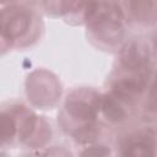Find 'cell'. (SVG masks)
<instances>
[{
	"instance_id": "1",
	"label": "cell",
	"mask_w": 157,
	"mask_h": 157,
	"mask_svg": "<svg viewBox=\"0 0 157 157\" xmlns=\"http://www.w3.org/2000/svg\"><path fill=\"white\" fill-rule=\"evenodd\" d=\"M86 17L91 29L97 37L108 43L119 40L121 36V12L114 4L91 0L86 10Z\"/></svg>"
},
{
	"instance_id": "2",
	"label": "cell",
	"mask_w": 157,
	"mask_h": 157,
	"mask_svg": "<svg viewBox=\"0 0 157 157\" xmlns=\"http://www.w3.org/2000/svg\"><path fill=\"white\" fill-rule=\"evenodd\" d=\"M31 16L26 9L11 7L0 12V32L4 39L15 40L22 37L29 28Z\"/></svg>"
},
{
	"instance_id": "3",
	"label": "cell",
	"mask_w": 157,
	"mask_h": 157,
	"mask_svg": "<svg viewBox=\"0 0 157 157\" xmlns=\"http://www.w3.org/2000/svg\"><path fill=\"white\" fill-rule=\"evenodd\" d=\"M99 105V99L87 91L75 92L66 102L67 113L80 120H92Z\"/></svg>"
},
{
	"instance_id": "4",
	"label": "cell",
	"mask_w": 157,
	"mask_h": 157,
	"mask_svg": "<svg viewBox=\"0 0 157 157\" xmlns=\"http://www.w3.org/2000/svg\"><path fill=\"white\" fill-rule=\"evenodd\" d=\"M155 131L144 130L135 132L125 139L121 145L123 155L129 156H150L155 155Z\"/></svg>"
},
{
	"instance_id": "5",
	"label": "cell",
	"mask_w": 157,
	"mask_h": 157,
	"mask_svg": "<svg viewBox=\"0 0 157 157\" xmlns=\"http://www.w3.org/2000/svg\"><path fill=\"white\" fill-rule=\"evenodd\" d=\"M131 15L137 21H153L155 20V0H129L126 2Z\"/></svg>"
},
{
	"instance_id": "6",
	"label": "cell",
	"mask_w": 157,
	"mask_h": 157,
	"mask_svg": "<svg viewBox=\"0 0 157 157\" xmlns=\"http://www.w3.org/2000/svg\"><path fill=\"white\" fill-rule=\"evenodd\" d=\"M16 123L10 114L0 113V145L7 142L16 134Z\"/></svg>"
},
{
	"instance_id": "7",
	"label": "cell",
	"mask_w": 157,
	"mask_h": 157,
	"mask_svg": "<svg viewBox=\"0 0 157 157\" xmlns=\"http://www.w3.org/2000/svg\"><path fill=\"white\" fill-rule=\"evenodd\" d=\"M76 0H45L48 11H54L58 13L66 12L72 9Z\"/></svg>"
},
{
	"instance_id": "8",
	"label": "cell",
	"mask_w": 157,
	"mask_h": 157,
	"mask_svg": "<svg viewBox=\"0 0 157 157\" xmlns=\"http://www.w3.org/2000/svg\"><path fill=\"white\" fill-rule=\"evenodd\" d=\"M0 34H1V32H0ZM1 37H2V36H1Z\"/></svg>"
}]
</instances>
